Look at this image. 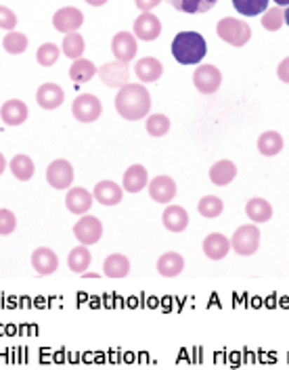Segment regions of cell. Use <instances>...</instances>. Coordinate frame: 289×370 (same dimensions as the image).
Wrapping results in <instances>:
<instances>
[{
    "label": "cell",
    "mask_w": 289,
    "mask_h": 370,
    "mask_svg": "<svg viewBox=\"0 0 289 370\" xmlns=\"http://www.w3.org/2000/svg\"><path fill=\"white\" fill-rule=\"evenodd\" d=\"M197 212H199V216H201V218L214 220V218H218V216L224 212V203H222V199H220V197L206 195V197H201V199H199V203H197Z\"/></svg>",
    "instance_id": "cell-33"
},
{
    "label": "cell",
    "mask_w": 289,
    "mask_h": 370,
    "mask_svg": "<svg viewBox=\"0 0 289 370\" xmlns=\"http://www.w3.org/2000/svg\"><path fill=\"white\" fill-rule=\"evenodd\" d=\"M193 84L201 95H214L222 84V74L212 63H199V67L193 74Z\"/></svg>",
    "instance_id": "cell-6"
},
{
    "label": "cell",
    "mask_w": 289,
    "mask_h": 370,
    "mask_svg": "<svg viewBox=\"0 0 289 370\" xmlns=\"http://www.w3.org/2000/svg\"><path fill=\"white\" fill-rule=\"evenodd\" d=\"M4 170H6V159H4V155L0 153V176L4 174Z\"/></svg>",
    "instance_id": "cell-44"
},
{
    "label": "cell",
    "mask_w": 289,
    "mask_h": 370,
    "mask_svg": "<svg viewBox=\"0 0 289 370\" xmlns=\"http://www.w3.org/2000/svg\"><path fill=\"white\" fill-rule=\"evenodd\" d=\"M27 44H29L27 36L21 34V32H15V29L6 32V36L2 38V46H4V50L8 55H21V53H25Z\"/></svg>",
    "instance_id": "cell-34"
},
{
    "label": "cell",
    "mask_w": 289,
    "mask_h": 370,
    "mask_svg": "<svg viewBox=\"0 0 289 370\" xmlns=\"http://www.w3.org/2000/svg\"><path fill=\"white\" fill-rule=\"evenodd\" d=\"M277 6H289V0H273Z\"/></svg>",
    "instance_id": "cell-45"
},
{
    "label": "cell",
    "mask_w": 289,
    "mask_h": 370,
    "mask_svg": "<svg viewBox=\"0 0 289 370\" xmlns=\"http://www.w3.org/2000/svg\"><path fill=\"white\" fill-rule=\"evenodd\" d=\"M184 270V257L176 251H168L157 259V272L163 278H174Z\"/></svg>",
    "instance_id": "cell-25"
},
{
    "label": "cell",
    "mask_w": 289,
    "mask_h": 370,
    "mask_svg": "<svg viewBox=\"0 0 289 370\" xmlns=\"http://www.w3.org/2000/svg\"><path fill=\"white\" fill-rule=\"evenodd\" d=\"M116 111L128 122L144 120L151 114V95L143 84H126L116 95Z\"/></svg>",
    "instance_id": "cell-1"
},
{
    "label": "cell",
    "mask_w": 289,
    "mask_h": 370,
    "mask_svg": "<svg viewBox=\"0 0 289 370\" xmlns=\"http://www.w3.org/2000/svg\"><path fill=\"white\" fill-rule=\"evenodd\" d=\"M283 136L275 130H269V132H262L258 136V151L264 155V157H275L283 151Z\"/></svg>",
    "instance_id": "cell-27"
},
{
    "label": "cell",
    "mask_w": 289,
    "mask_h": 370,
    "mask_svg": "<svg viewBox=\"0 0 289 370\" xmlns=\"http://www.w3.org/2000/svg\"><path fill=\"white\" fill-rule=\"evenodd\" d=\"M74 237L78 239V243L82 245H95L101 241L103 237V224L97 216H82L76 224H74Z\"/></svg>",
    "instance_id": "cell-7"
},
{
    "label": "cell",
    "mask_w": 289,
    "mask_h": 370,
    "mask_svg": "<svg viewBox=\"0 0 289 370\" xmlns=\"http://www.w3.org/2000/svg\"><path fill=\"white\" fill-rule=\"evenodd\" d=\"M27 116H29L27 105L23 101H19V99H8L0 107V120L6 125H21L27 120Z\"/></svg>",
    "instance_id": "cell-19"
},
{
    "label": "cell",
    "mask_w": 289,
    "mask_h": 370,
    "mask_svg": "<svg viewBox=\"0 0 289 370\" xmlns=\"http://www.w3.org/2000/svg\"><path fill=\"white\" fill-rule=\"evenodd\" d=\"M17 15L8 8V6H4V4H0V29H6V32H11V29H15L17 27Z\"/></svg>",
    "instance_id": "cell-40"
},
{
    "label": "cell",
    "mask_w": 289,
    "mask_h": 370,
    "mask_svg": "<svg viewBox=\"0 0 289 370\" xmlns=\"http://www.w3.org/2000/svg\"><path fill=\"white\" fill-rule=\"evenodd\" d=\"M161 222H163L166 231H170V233H182L189 226V214L180 205H166Z\"/></svg>",
    "instance_id": "cell-18"
},
{
    "label": "cell",
    "mask_w": 289,
    "mask_h": 370,
    "mask_svg": "<svg viewBox=\"0 0 289 370\" xmlns=\"http://www.w3.org/2000/svg\"><path fill=\"white\" fill-rule=\"evenodd\" d=\"M237 176V165L231 159H220L210 170V180L214 186H229Z\"/></svg>",
    "instance_id": "cell-23"
},
{
    "label": "cell",
    "mask_w": 289,
    "mask_h": 370,
    "mask_svg": "<svg viewBox=\"0 0 289 370\" xmlns=\"http://www.w3.org/2000/svg\"><path fill=\"white\" fill-rule=\"evenodd\" d=\"M8 167H11V174H13L17 180H21V182L32 180V178H34V172H36V165H34L32 157H27V155H23V153L15 155V157L11 159V163H8Z\"/></svg>",
    "instance_id": "cell-30"
},
{
    "label": "cell",
    "mask_w": 289,
    "mask_h": 370,
    "mask_svg": "<svg viewBox=\"0 0 289 370\" xmlns=\"http://www.w3.org/2000/svg\"><path fill=\"white\" fill-rule=\"evenodd\" d=\"M269 2L271 0H233V6L237 13H241L246 17H256L269 8Z\"/></svg>",
    "instance_id": "cell-37"
},
{
    "label": "cell",
    "mask_w": 289,
    "mask_h": 370,
    "mask_svg": "<svg viewBox=\"0 0 289 370\" xmlns=\"http://www.w3.org/2000/svg\"><path fill=\"white\" fill-rule=\"evenodd\" d=\"M260 23H262V27H264L267 32H279V29L283 27V23H285V13H283V8H281V6L267 8V11L262 13Z\"/></svg>",
    "instance_id": "cell-36"
},
{
    "label": "cell",
    "mask_w": 289,
    "mask_h": 370,
    "mask_svg": "<svg viewBox=\"0 0 289 370\" xmlns=\"http://www.w3.org/2000/svg\"><path fill=\"white\" fill-rule=\"evenodd\" d=\"M168 2L180 13L199 15V13H208L210 8H214L218 0H168Z\"/></svg>",
    "instance_id": "cell-31"
},
{
    "label": "cell",
    "mask_w": 289,
    "mask_h": 370,
    "mask_svg": "<svg viewBox=\"0 0 289 370\" xmlns=\"http://www.w3.org/2000/svg\"><path fill=\"white\" fill-rule=\"evenodd\" d=\"M63 101H65V92H63V88H61L59 84H55V82H46V84H42V86L36 90V103H38L42 109H46V111H53V109L61 107Z\"/></svg>",
    "instance_id": "cell-15"
},
{
    "label": "cell",
    "mask_w": 289,
    "mask_h": 370,
    "mask_svg": "<svg viewBox=\"0 0 289 370\" xmlns=\"http://www.w3.org/2000/svg\"><path fill=\"white\" fill-rule=\"evenodd\" d=\"M260 247V228L258 224H243L235 231L233 239H231V249L237 253V255H254Z\"/></svg>",
    "instance_id": "cell-4"
},
{
    "label": "cell",
    "mask_w": 289,
    "mask_h": 370,
    "mask_svg": "<svg viewBox=\"0 0 289 370\" xmlns=\"http://www.w3.org/2000/svg\"><path fill=\"white\" fill-rule=\"evenodd\" d=\"M103 270L107 278H126L130 272V259L124 253H112L105 257Z\"/></svg>",
    "instance_id": "cell-26"
},
{
    "label": "cell",
    "mask_w": 289,
    "mask_h": 370,
    "mask_svg": "<svg viewBox=\"0 0 289 370\" xmlns=\"http://www.w3.org/2000/svg\"><path fill=\"white\" fill-rule=\"evenodd\" d=\"M93 201H95L93 193L82 186H74L65 195V207L76 216H86L93 207Z\"/></svg>",
    "instance_id": "cell-14"
},
{
    "label": "cell",
    "mask_w": 289,
    "mask_h": 370,
    "mask_svg": "<svg viewBox=\"0 0 289 370\" xmlns=\"http://www.w3.org/2000/svg\"><path fill=\"white\" fill-rule=\"evenodd\" d=\"M86 4H90V6H103L107 0H84Z\"/></svg>",
    "instance_id": "cell-43"
},
{
    "label": "cell",
    "mask_w": 289,
    "mask_h": 370,
    "mask_svg": "<svg viewBox=\"0 0 289 370\" xmlns=\"http://www.w3.org/2000/svg\"><path fill=\"white\" fill-rule=\"evenodd\" d=\"M84 13L76 6H63L53 15V27L59 34H74L82 27Z\"/></svg>",
    "instance_id": "cell-10"
},
{
    "label": "cell",
    "mask_w": 289,
    "mask_h": 370,
    "mask_svg": "<svg viewBox=\"0 0 289 370\" xmlns=\"http://www.w3.org/2000/svg\"><path fill=\"white\" fill-rule=\"evenodd\" d=\"M84 278H99V274H93V272H90V274H84Z\"/></svg>",
    "instance_id": "cell-46"
},
{
    "label": "cell",
    "mask_w": 289,
    "mask_h": 370,
    "mask_svg": "<svg viewBox=\"0 0 289 370\" xmlns=\"http://www.w3.org/2000/svg\"><path fill=\"white\" fill-rule=\"evenodd\" d=\"M208 55L206 38L199 32H178L172 40V57L180 65H199Z\"/></svg>",
    "instance_id": "cell-2"
},
{
    "label": "cell",
    "mask_w": 289,
    "mask_h": 370,
    "mask_svg": "<svg viewBox=\"0 0 289 370\" xmlns=\"http://www.w3.org/2000/svg\"><path fill=\"white\" fill-rule=\"evenodd\" d=\"M147 189H149V197L159 205H168L176 197V182L170 176H155L153 180H149Z\"/></svg>",
    "instance_id": "cell-12"
},
{
    "label": "cell",
    "mask_w": 289,
    "mask_h": 370,
    "mask_svg": "<svg viewBox=\"0 0 289 370\" xmlns=\"http://www.w3.org/2000/svg\"><path fill=\"white\" fill-rule=\"evenodd\" d=\"M246 216L254 224H264L273 218V205L262 197H254L246 203Z\"/></svg>",
    "instance_id": "cell-24"
},
{
    "label": "cell",
    "mask_w": 289,
    "mask_h": 370,
    "mask_svg": "<svg viewBox=\"0 0 289 370\" xmlns=\"http://www.w3.org/2000/svg\"><path fill=\"white\" fill-rule=\"evenodd\" d=\"M46 182L55 191H65L74 182V167L67 159H55L46 167Z\"/></svg>",
    "instance_id": "cell-9"
},
{
    "label": "cell",
    "mask_w": 289,
    "mask_h": 370,
    "mask_svg": "<svg viewBox=\"0 0 289 370\" xmlns=\"http://www.w3.org/2000/svg\"><path fill=\"white\" fill-rule=\"evenodd\" d=\"M135 74L137 78L144 82V84H151V82H157L163 74V65L159 59L155 57H144V59H139L135 63Z\"/></svg>",
    "instance_id": "cell-22"
},
{
    "label": "cell",
    "mask_w": 289,
    "mask_h": 370,
    "mask_svg": "<svg viewBox=\"0 0 289 370\" xmlns=\"http://www.w3.org/2000/svg\"><path fill=\"white\" fill-rule=\"evenodd\" d=\"M144 130H147L149 136L161 138V136H166L170 132V120L163 114H149L147 122H144Z\"/></svg>",
    "instance_id": "cell-35"
},
{
    "label": "cell",
    "mask_w": 289,
    "mask_h": 370,
    "mask_svg": "<svg viewBox=\"0 0 289 370\" xmlns=\"http://www.w3.org/2000/svg\"><path fill=\"white\" fill-rule=\"evenodd\" d=\"M90 261H93V253H90L88 245H82V243L74 247L67 255V266L76 274H84V270H88Z\"/></svg>",
    "instance_id": "cell-29"
},
{
    "label": "cell",
    "mask_w": 289,
    "mask_h": 370,
    "mask_svg": "<svg viewBox=\"0 0 289 370\" xmlns=\"http://www.w3.org/2000/svg\"><path fill=\"white\" fill-rule=\"evenodd\" d=\"M61 50H63L65 57H69L72 61H76V59H80V57L84 55L86 42H84V38H82L78 32L65 34V38H63V42H61Z\"/></svg>",
    "instance_id": "cell-32"
},
{
    "label": "cell",
    "mask_w": 289,
    "mask_h": 370,
    "mask_svg": "<svg viewBox=\"0 0 289 370\" xmlns=\"http://www.w3.org/2000/svg\"><path fill=\"white\" fill-rule=\"evenodd\" d=\"M59 55H61V48H59L57 44L44 42V44L38 48V53H36V61H38V65H42V67H53V65L57 63Z\"/></svg>",
    "instance_id": "cell-38"
},
{
    "label": "cell",
    "mask_w": 289,
    "mask_h": 370,
    "mask_svg": "<svg viewBox=\"0 0 289 370\" xmlns=\"http://www.w3.org/2000/svg\"><path fill=\"white\" fill-rule=\"evenodd\" d=\"M147 184H149V172L141 163H135V165H130L124 172V180H122V189L124 191L135 195V193H141Z\"/></svg>",
    "instance_id": "cell-21"
},
{
    "label": "cell",
    "mask_w": 289,
    "mask_h": 370,
    "mask_svg": "<svg viewBox=\"0 0 289 370\" xmlns=\"http://www.w3.org/2000/svg\"><path fill=\"white\" fill-rule=\"evenodd\" d=\"M216 34L220 36L222 42L231 44V46H246L252 40V27L250 23H246L243 19H235V17H222L216 23Z\"/></svg>",
    "instance_id": "cell-3"
},
{
    "label": "cell",
    "mask_w": 289,
    "mask_h": 370,
    "mask_svg": "<svg viewBox=\"0 0 289 370\" xmlns=\"http://www.w3.org/2000/svg\"><path fill=\"white\" fill-rule=\"evenodd\" d=\"M112 53L118 61L122 63H130L135 61L137 53H139V44H137V36L130 32H118L112 40Z\"/></svg>",
    "instance_id": "cell-11"
},
{
    "label": "cell",
    "mask_w": 289,
    "mask_h": 370,
    "mask_svg": "<svg viewBox=\"0 0 289 370\" xmlns=\"http://www.w3.org/2000/svg\"><path fill=\"white\" fill-rule=\"evenodd\" d=\"M72 114L80 123H93L101 118L103 105L95 95H78L72 103Z\"/></svg>",
    "instance_id": "cell-5"
},
{
    "label": "cell",
    "mask_w": 289,
    "mask_h": 370,
    "mask_svg": "<svg viewBox=\"0 0 289 370\" xmlns=\"http://www.w3.org/2000/svg\"><path fill=\"white\" fill-rule=\"evenodd\" d=\"M97 76L101 78V82L105 86H109V88H122L130 80V67H128V63H122V61L116 59V61H109V63L101 65L99 71H97Z\"/></svg>",
    "instance_id": "cell-8"
},
{
    "label": "cell",
    "mask_w": 289,
    "mask_h": 370,
    "mask_svg": "<svg viewBox=\"0 0 289 370\" xmlns=\"http://www.w3.org/2000/svg\"><path fill=\"white\" fill-rule=\"evenodd\" d=\"M32 268L40 276H51L59 268V257H57V253L51 247H38L32 253Z\"/></svg>",
    "instance_id": "cell-17"
},
{
    "label": "cell",
    "mask_w": 289,
    "mask_h": 370,
    "mask_svg": "<svg viewBox=\"0 0 289 370\" xmlns=\"http://www.w3.org/2000/svg\"><path fill=\"white\" fill-rule=\"evenodd\" d=\"M229 251H231V241L222 233H210L203 239V253H206V257H210L214 261L224 259L229 255Z\"/></svg>",
    "instance_id": "cell-20"
},
{
    "label": "cell",
    "mask_w": 289,
    "mask_h": 370,
    "mask_svg": "<svg viewBox=\"0 0 289 370\" xmlns=\"http://www.w3.org/2000/svg\"><path fill=\"white\" fill-rule=\"evenodd\" d=\"M133 34L143 40V42H153L159 38L161 34V19L155 17L151 11L149 13H141L137 19H135V25H133Z\"/></svg>",
    "instance_id": "cell-13"
},
{
    "label": "cell",
    "mask_w": 289,
    "mask_h": 370,
    "mask_svg": "<svg viewBox=\"0 0 289 370\" xmlns=\"http://www.w3.org/2000/svg\"><path fill=\"white\" fill-rule=\"evenodd\" d=\"M277 76H279V80H281L283 84H289V57H285V59L279 63V67H277Z\"/></svg>",
    "instance_id": "cell-41"
},
{
    "label": "cell",
    "mask_w": 289,
    "mask_h": 370,
    "mask_svg": "<svg viewBox=\"0 0 289 370\" xmlns=\"http://www.w3.org/2000/svg\"><path fill=\"white\" fill-rule=\"evenodd\" d=\"M93 197L97 203L105 205V207H114L122 201L124 197V189L120 184H116L114 180H101L95 184V191H93Z\"/></svg>",
    "instance_id": "cell-16"
},
{
    "label": "cell",
    "mask_w": 289,
    "mask_h": 370,
    "mask_svg": "<svg viewBox=\"0 0 289 370\" xmlns=\"http://www.w3.org/2000/svg\"><path fill=\"white\" fill-rule=\"evenodd\" d=\"M97 71H99V67H95L93 61L80 57V59H76V61L72 63V67H69V78H72L74 84H86L88 80L95 78Z\"/></svg>",
    "instance_id": "cell-28"
},
{
    "label": "cell",
    "mask_w": 289,
    "mask_h": 370,
    "mask_svg": "<svg viewBox=\"0 0 289 370\" xmlns=\"http://www.w3.org/2000/svg\"><path fill=\"white\" fill-rule=\"evenodd\" d=\"M283 13H285V23H288V25H289V6H288V8H285V11H283Z\"/></svg>",
    "instance_id": "cell-47"
},
{
    "label": "cell",
    "mask_w": 289,
    "mask_h": 370,
    "mask_svg": "<svg viewBox=\"0 0 289 370\" xmlns=\"http://www.w3.org/2000/svg\"><path fill=\"white\" fill-rule=\"evenodd\" d=\"M135 4L139 6L141 13H149V11H153L157 4H161V0H135Z\"/></svg>",
    "instance_id": "cell-42"
},
{
    "label": "cell",
    "mask_w": 289,
    "mask_h": 370,
    "mask_svg": "<svg viewBox=\"0 0 289 370\" xmlns=\"http://www.w3.org/2000/svg\"><path fill=\"white\" fill-rule=\"evenodd\" d=\"M17 228V218L11 210L2 207L0 210V237H8Z\"/></svg>",
    "instance_id": "cell-39"
}]
</instances>
